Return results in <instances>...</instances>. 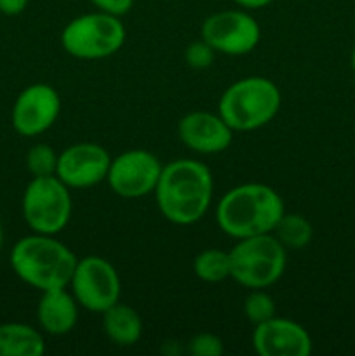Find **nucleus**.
Segmentation results:
<instances>
[{
	"instance_id": "nucleus-1",
	"label": "nucleus",
	"mask_w": 355,
	"mask_h": 356,
	"mask_svg": "<svg viewBox=\"0 0 355 356\" xmlns=\"http://www.w3.org/2000/svg\"><path fill=\"white\" fill-rule=\"evenodd\" d=\"M214 181L207 165L191 159L166 163L157 183L155 200L160 214L178 226H190L207 212Z\"/></svg>"
},
{
	"instance_id": "nucleus-2",
	"label": "nucleus",
	"mask_w": 355,
	"mask_h": 356,
	"mask_svg": "<svg viewBox=\"0 0 355 356\" xmlns=\"http://www.w3.org/2000/svg\"><path fill=\"white\" fill-rule=\"evenodd\" d=\"M284 200L268 184L246 183L223 195L216 207V222L232 238H249L274 233L284 216Z\"/></svg>"
},
{
	"instance_id": "nucleus-3",
	"label": "nucleus",
	"mask_w": 355,
	"mask_h": 356,
	"mask_svg": "<svg viewBox=\"0 0 355 356\" xmlns=\"http://www.w3.org/2000/svg\"><path fill=\"white\" fill-rule=\"evenodd\" d=\"M79 257L54 235L23 236L10 250V268L21 282L37 291L66 289Z\"/></svg>"
},
{
	"instance_id": "nucleus-4",
	"label": "nucleus",
	"mask_w": 355,
	"mask_h": 356,
	"mask_svg": "<svg viewBox=\"0 0 355 356\" xmlns=\"http://www.w3.org/2000/svg\"><path fill=\"white\" fill-rule=\"evenodd\" d=\"M281 104V90L270 79L246 76L221 94L218 113L235 132H249L270 124Z\"/></svg>"
},
{
	"instance_id": "nucleus-5",
	"label": "nucleus",
	"mask_w": 355,
	"mask_h": 356,
	"mask_svg": "<svg viewBox=\"0 0 355 356\" xmlns=\"http://www.w3.org/2000/svg\"><path fill=\"white\" fill-rule=\"evenodd\" d=\"M232 259V280L246 289H267L277 284L287 266V250L274 236H249L237 240L230 250Z\"/></svg>"
},
{
	"instance_id": "nucleus-6",
	"label": "nucleus",
	"mask_w": 355,
	"mask_h": 356,
	"mask_svg": "<svg viewBox=\"0 0 355 356\" xmlns=\"http://www.w3.org/2000/svg\"><path fill=\"white\" fill-rule=\"evenodd\" d=\"M125 42V26L118 16L87 13L70 21L61 31V45L66 54L84 61L110 58Z\"/></svg>"
},
{
	"instance_id": "nucleus-7",
	"label": "nucleus",
	"mask_w": 355,
	"mask_h": 356,
	"mask_svg": "<svg viewBox=\"0 0 355 356\" xmlns=\"http://www.w3.org/2000/svg\"><path fill=\"white\" fill-rule=\"evenodd\" d=\"M21 211L33 233L58 235L72 218L70 188L58 176L31 177L23 193Z\"/></svg>"
},
{
	"instance_id": "nucleus-8",
	"label": "nucleus",
	"mask_w": 355,
	"mask_h": 356,
	"mask_svg": "<svg viewBox=\"0 0 355 356\" xmlns=\"http://www.w3.org/2000/svg\"><path fill=\"white\" fill-rule=\"evenodd\" d=\"M68 287L80 308L94 313H104L120 301L122 282L117 270L108 259L86 256L77 261Z\"/></svg>"
},
{
	"instance_id": "nucleus-9",
	"label": "nucleus",
	"mask_w": 355,
	"mask_h": 356,
	"mask_svg": "<svg viewBox=\"0 0 355 356\" xmlns=\"http://www.w3.org/2000/svg\"><path fill=\"white\" fill-rule=\"evenodd\" d=\"M200 38L219 54L244 56L258 47L261 28L246 9L219 10L205 17L200 26Z\"/></svg>"
},
{
	"instance_id": "nucleus-10",
	"label": "nucleus",
	"mask_w": 355,
	"mask_h": 356,
	"mask_svg": "<svg viewBox=\"0 0 355 356\" xmlns=\"http://www.w3.org/2000/svg\"><path fill=\"white\" fill-rule=\"evenodd\" d=\"M162 163L146 149H127L111 159L106 181L111 191L122 198H143L153 193Z\"/></svg>"
},
{
	"instance_id": "nucleus-11",
	"label": "nucleus",
	"mask_w": 355,
	"mask_h": 356,
	"mask_svg": "<svg viewBox=\"0 0 355 356\" xmlns=\"http://www.w3.org/2000/svg\"><path fill=\"white\" fill-rule=\"evenodd\" d=\"M61 111V97L49 83H31L19 92L10 111V124L19 136L35 138L49 131Z\"/></svg>"
},
{
	"instance_id": "nucleus-12",
	"label": "nucleus",
	"mask_w": 355,
	"mask_h": 356,
	"mask_svg": "<svg viewBox=\"0 0 355 356\" xmlns=\"http://www.w3.org/2000/svg\"><path fill=\"white\" fill-rule=\"evenodd\" d=\"M111 156L96 143H77L58 156L56 176L68 188L86 190L106 181Z\"/></svg>"
},
{
	"instance_id": "nucleus-13",
	"label": "nucleus",
	"mask_w": 355,
	"mask_h": 356,
	"mask_svg": "<svg viewBox=\"0 0 355 356\" xmlns=\"http://www.w3.org/2000/svg\"><path fill=\"white\" fill-rule=\"evenodd\" d=\"M253 348L260 356H308L313 343L301 323L274 316L254 325Z\"/></svg>"
},
{
	"instance_id": "nucleus-14",
	"label": "nucleus",
	"mask_w": 355,
	"mask_h": 356,
	"mask_svg": "<svg viewBox=\"0 0 355 356\" xmlns=\"http://www.w3.org/2000/svg\"><path fill=\"white\" fill-rule=\"evenodd\" d=\"M233 132L221 115L211 111H190L178 124L181 143L202 155H214L230 148Z\"/></svg>"
},
{
	"instance_id": "nucleus-15",
	"label": "nucleus",
	"mask_w": 355,
	"mask_h": 356,
	"mask_svg": "<svg viewBox=\"0 0 355 356\" xmlns=\"http://www.w3.org/2000/svg\"><path fill=\"white\" fill-rule=\"evenodd\" d=\"M79 308L77 299L66 289L44 291L37 306L38 325L49 336L70 334L79 322Z\"/></svg>"
},
{
	"instance_id": "nucleus-16",
	"label": "nucleus",
	"mask_w": 355,
	"mask_h": 356,
	"mask_svg": "<svg viewBox=\"0 0 355 356\" xmlns=\"http://www.w3.org/2000/svg\"><path fill=\"white\" fill-rule=\"evenodd\" d=\"M103 330L108 339L122 348L134 346L143 336V320L132 306L122 305L120 301L101 313Z\"/></svg>"
},
{
	"instance_id": "nucleus-17",
	"label": "nucleus",
	"mask_w": 355,
	"mask_h": 356,
	"mask_svg": "<svg viewBox=\"0 0 355 356\" xmlns=\"http://www.w3.org/2000/svg\"><path fill=\"white\" fill-rule=\"evenodd\" d=\"M45 341L40 330L19 322L0 323V356H42Z\"/></svg>"
},
{
	"instance_id": "nucleus-18",
	"label": "nucleus",
	"mask_w": 355,
	"mask_h": 356,
	"mask_svg": "<svg viewBox=\"0 0 355 356\" xmlns=\"http://www.w3.org/2000/svg\"><path fill=\"white\" fill-rule=\"evenodd\" d=\"M274 236L285 250H301L310 245L313 238V226L303 214L284 212L274 229Z\"/></svg>"
},
{
	"instance_id": "nucleus-19",
	"label": "nucleus",
	"mask_w": 355,
	"mask_h": 356,
	"mask_svg": "<svg viewBox=\"0 0 355 356\" xmlns=\"http://www.w3.org/2000/svg\"><path fill=\"white\" fill-rule=\"evenodd\" d=\"M194 273L205 284H219L232 277L230 250L205 249L194 259Z\"/></svg>"
},
{
	"instance_id": "nucleus-20",
	"label": "nucleus",
	"mask_w": 355,
	"mask_h": 356,
	"mask_svg": "<svg viewBox=\"0 0 355 356\" xmlns=\"http://www.w3.org/2000/svg\"><path fill=\"white\" fill-rule=\"evenodd\" d=\"M244 315L253 325L267 322V320L277 316V306H275L274 298L265 289H251L249 294L244 299Z\"/></svg>"
},
{
	"instance_id": "nucleus-21",
	"label": "nucleus",
	"mask_w": 355,
	"mask_h": 356,
	"mask_svg": "<svg viewBox=\"0 0 355 356\" xmlns=\"http://www.w3.org/2000/svg\"><path fill=\"white\" fill-rule=\"evenodd\" d=\"M58 153L52 149V146L45 143L31 146L26 153V169L31 177H49L56 176L58 169Z\"/></svg>"
},
{
	"instance_id": "nucleus-22",
	"label": "nucleus",
	"mask_w": 355,
	"mask_h": 356,
	"mask_svg": "<svg viewBox=\"0 0 355 356\" xmlns=\"http://www.w3.org/2000/svg\"><path fill=\"white\" fill-rule=\"evenodd\" d=\"M187 353L191 356H221L225 353V344L216 334L200 332L188 341Z\"/></svg>"
},
{
	"instance_id": "nucleus-23",
	"label": "nucleus",
	"mask_w": 355,
	"mask_h": 356,
	"mask_svg": "<svg viewBox=\"0 0 355 356\" xmlns=\"http://www.w3.org/2000/svg\"><path fill=\"white\" fill-rule=\"evenodd\" d=\"M216 51L205 40H195L184 49V63L191 70H207L214 63Z\"/></svg>"
},
{
	"instance_id": "nucleus-24",
	"label": "nucleus",
	"mask_w": 355,
	"mask_h": 356,
	"mask_svg": "<svg viewBox=\"0 0 355 356\" xmlns=\"http://www.w3.org/2000/svg\"><path fill=\"white\" fill-rule=\"evenodd\" d=\"M97 10L111 16H125L134 6V0H89Z\"/></svg>"
},
{
	"instance_id": "nucleus-25",
	"label": "nucleus",
	"mask_w": 355,
	"mask_h": 356,
	"mask_svg": "<svg viewBox=\"0 0 355 356\" xmlns=\"http://www.w3.org/2000/svg\"><path fill=\"white\" fill-rule=\"evenodd\" d=\"M30 0H0V13L3 16H17L28 7Z\"/></svg>"
},
{
	"instance_id": "nucleus-26",
	"label": "nucleus",
	"mask_w": 355,
	"mask_h": 356,
	"mask_svg": "<svg viewBox=\"0 0 355 356\" xmlns=\"http://www.w3.org/2000/svg\"><path fill=\"white\" fill-rule=\"evenodd\" d=\"M240 9H246V10H253V9H263V7L270 6L271 2L275 0H233Z\"/></svg>"
},
{
	"instance_id": "nucleus-27",
	"label": "nucleus",
	"mask_w": 355,
	"mask_h": 356,
	"mask_svg": "<svg viewBox=\"0 0 355 356\" xmlns=\"http://www.w3.org/2000/svg\"><path fill=\"white\" fill-rule=\"evenodd\" d=\"M350 66H352V72H354L355 75V45L354 49H352V54H350Z\"/></svg>"
},
{
	"instance_id": "nucleus-28",
	"label": "nucleus",
	"mask_w": 355,
	"mask_h": 356,
	"mask_svg": "<svg viewBox=\"0 0 355 356\" xmlns=\"http://www.w3.org/2000/svg\"><path fill=\"white\" fill-rule=\"evenodd\" d=\"M2 243H3V229H2V225H0V249H2Z\"/></svg>"
},
{
	"instance_id": "nucleus-29",
	"label": "nucleus",
	"mask_w": 355,
	"mask_h": 356,
	"mask_svg": "<svg viewBox=\"0 0 355 356\" xmlns=\"http://www.w3.org/2000/svg\"><path fill=\"white\" fill-rule=\"evenodd\" d=\"M167 2H173V0H167Z\"/></svg>"
}]
</instances>
